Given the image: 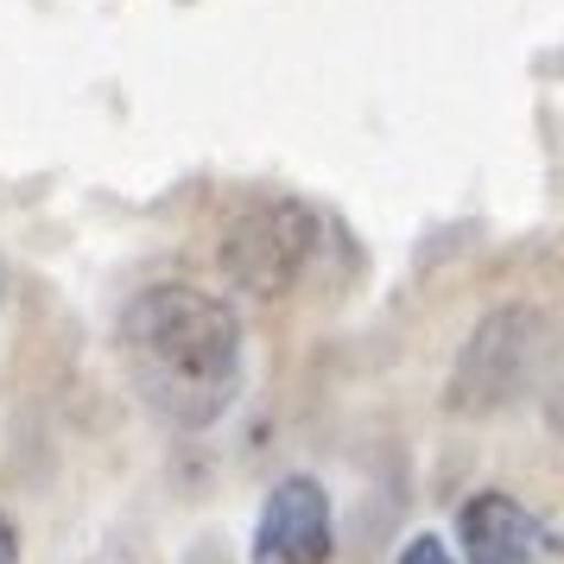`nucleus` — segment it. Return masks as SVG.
Segmentation results:
<instances>
[{
  "label": "nucleus",
  "instance_id": "nucleus-7",
  "mask_svg": "<svg viewBox=\"0 0 564 564\" xmlns=\"http://www.w3.org/2000/svg\"><path fill=\"white\" fill-rule=\"evenodd\" d=\"M0 564H20V533H13L7 513H0Z\"/></svg>",
  "mask_w": 564,
  "mask_h": 564
},
{
  "label": "nucleus",
  "instance_id": "nucleus-6",
  "mask_svg": "<svg viewBox=\"0 0 564 564\" xmlns=\"http://www.w3.org/2000/svg\"><path fill=\"white\" fill-rule=\"evenodd\" d=\"M400 564H457V558H451V545L437 533H412L406 545H400Z\"/></svg>",
  "mask_w": 564,
  "mask_h": 564
},
{
  "label": "nucleus",
  "instance_id": "nucleus-8",
  "mask_svg": "<svg viewBox=\"0 0 564 564\" xmlns=\"http://www.w3.org/2000/svg\"><path fill=\"white\" fill-rule=\"evenodd\" d=\"M0 292H7V267H0Z\"/></svg>",
  "mask_w": 564,
  "mask_h": 564
},
{
  "label": "nucleus",
  "instance_id": "nucleus-5",
  "mask_svg": "<svg viewBox=\"0 0 564 564\" xmlns=\"http://www.w3.org/2000/svg\"><path fill=\"white\" fill-rule=\"evenodd\" d=\"M457 545H463L469 564H539L552 539H545V527H539L513 495L482 488V495L463 501V513H457Z\"/></svg>",
  "mask_w": 564,
  "mask_h": 564
},
{
  "label": "nucleus",
  "instance_id": "nucleus-3",
  "mask_svg": "<svg viewBox=\"0 0 564 564\" xmlns=\"http://www.w3.org/2000/svg\"><path fill=\"white\" fill-rule=\"evenodd\" d=\"M317 241H324L317 209L299 204V197H273V204L241 209L229 229H223L216 260H223V280H229L235 292L280 299V292H292V285L305 280Z\"/></svg>",
  "mask_w": 564,
  "mask_h": 564
},
{
  "label": "nucleus",
  "instance_id": "nucleus-1",
  "mask_svg": "<svg viewBox=\"0 0 564 564\" xmlns=\"http://www.w3.org/2000/svg\"><path fill=\"white\" fill-rule=\"evenodd\" d=\"M121 368L140 406L172 432H209L241 393V317L204 285H147L121 311Z\"/></svg>",
  "mask_w": 564,
  "mask_h": 564
},
{
  "label": "nucleus",
  "instance_id": "nucleus-4",
  "mask_svg": "<svg viewBox=\"0 0 564 564\" xmlns=\"http://www.w3.org/2000/svg\"><path fill=\"white\" fill-rule=\"evenodd\" d=\"M330 495L311 476H285L254 527V564H330Z\"/></svg>",
  "mask_w": 564,
  "mask_h": 564
},
{
  "label": "nucleus",
  "instance_id": "nucleus-2",
  "mask_svg": "<svg viewBox=\"0 0 564 564\" xmlns=\"http://www.w3.org/2000/svg\"><path fill=\"white\" fill-rule=\"evenodd\" d=\"M552 361V317L533 305H501L488 311L476 336L463 343L451 368V406L457 412H495L520 400L539 381V368Z\"/></svg>",
  "mask_w": 564,
  "mask_h": 564
}]
</instances>
